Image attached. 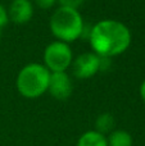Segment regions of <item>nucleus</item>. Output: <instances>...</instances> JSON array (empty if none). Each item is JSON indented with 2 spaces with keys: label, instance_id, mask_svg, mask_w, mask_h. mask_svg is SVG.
<instances>
[{
  "label": "nucleus",
  "instance_id": "obj_1",
  "mask_svg": "<svg viewBox=\"0 0 145 146\" xmlns=\"http://www.w3.org/2000/svg\"><path fill=\"white\" fill-rule=\"evenodd\" d=\"M89 40L96 55L110 58L127 50L131 44V32L120 21L103 19L91 27Z\"/></svg>",
  "mask_w": 145,
  "mask_h": 146
},
{
  "label": "nucleus",
  "instance_id": "obj_2",
  "mask_svg": "<svg viewBox=\"0 0 145 146\" xmlns=\"http://www.w3.org/2000/svg\"><path fill=\"white\" fill-rule=\"evenodd\" d=\"M50 31L58 41L68 44L77 40L84 32V19L74 8L59 7L50 18Z\"/></svg>",
  "mask_w": 145,
  "mask_h": 146
},
{
  "label": "nucleus",
  "instance_id": "obj_3",
  "mask_svg": "<svg viewBox=\"0 0 145 146\" xmlns=\"http://www.w3.org/2000/svg\"><path fill=\"white\" fill-rule=\"evenodd\" d=\"M50 72L44 64L30 63L19 71L15 80L18 92L27 99H35L48 91Z\"/></svg>",
  "mask_w": 145,
  "mask_h": 146
},
{
  "label": "nucleus",
  "instance_id": "obj_4",
  "mask_svg": "<svg viewBox=\"0 0 145 146\" xmlns=\"http://www.w3.org/2000/svg\"><path fill=\"white\" fill-rule=\"evenodd\" d=\"M73 54L68 44L63 41H53L44 50V66L49 72H66L68 67L72 66Z\"/></svg>",
  "mask_w": 145,
  "mask_h": 146
},
{
  "label": "nucleus",
  "instance_id": "obj_5",
  "mask_svg": "<svg viewBox=\"0 0 145 146\" xmlns=\"http://www.w3.org/2000/svg\"><path fill=\"white\" fill-rule=\"evenodd\" d=\"M73 74L80 80H86L92 77L100 71V56L95 53L80 54L72 62Z\"/></svg>",
  "mask_w": 145,
  "mask_h": 146
},
{
  "label": "nucleus",
  "instance_id": "obj_6",
  "mask_svg": "<svg viewBox=\"0 0 145 146\" xmlns=\"http://www.w3.org/2000/svg\"><path fill=\"white\" fill-rule=\"evenodd\" d=\"M72 81L66 72H53L50 73L48 91L57 100H67L72 95Z\"/></svg>",
  "mask_w": 145,
  "mask_h": 146
},
{
  "label": "nucleus",
  "instance_id": "obj_7",
  "mask_svg": "<svg viewBox=\"0 0 145 146\" xmlns=\"http://www.w3.org/2000/svg\"><path fill=\"white\" fill-rule=\"evenodd\" d=\"M33 7L31 0H12L8 9V17L14 23H27L32 18Z\"/></svg>",
  "mask_w": 145,
  "mask_h": 146
},
{
  "label": "nucleus",
  "instance_id": "obj_8",
  "mask_svg": "<svg viewBox=\"0 0 145 146\" xmlns=\"http://www.w3.org/2000/svg\"><path fill=\"white\" fill-rule=\"evenodd\" d=\"M77 146H108L107 137L95 129L86 131L77 140Z\"/></svg>",
  "mask_w": 145,
  "mask_h": 146
},
{
  "label": "nucleus",
  "instance_id": "obj_9",
  "mask_svg": "<svg viewBox=\"0 0 145 146\" xmlns=\"http://www.w3.org/2000/svg\"><path fill=\"white\" fill-rule=\"evenodd\" d=\"M108 146H132L134 139L125 129H114L107 137Z\"/></svg>",
  "mask_w": 145,
  "mask_h": 146
},
{
  "label": "nucleus",
  "instance_id": "obj_10",
  "mask_svg": "<svg viewBox=\"0 0 145 146\" xmlns=\"http://www.w3.org/2000/svg\"><path fill=\"white\" fill-rule=\"evenodd\" d=\"M116 119L110 113H102L95 119V131L102 135H107L114 131Z\"/></svg>",
  "mask_w": 145,
  "mask_h": 146
},
{
  "label": "nucleus",
  "instance_id": "obj_11",
  "mask_svg": "<svg viewBox=\"0 0 145 146\" xmlns=\"http://www.w3.org/2000/svg\"><path fill=\"white\" fill-rule=\"evenodd\" d=\"M61 3V7H68V8H77L85 1V0H58Z\"/></svg>",
  "mask_w": 145,
  "mask_h": 146
},
{
  "label": "nucleus",
  "instance_id": "obj_12",
  "mask_svg": "<svg viewBox=\"0 0 145 146\" xmlns=\"http://www.w3.org/2000/svg\"><path fill=\"white\" fill-rule=\"evenodd\" d=\"M58 0H35V4L41 9H50Z\"/></svg>",
  "mask_w": 145,
  "mask_h": 146
},
{
  "label": "nucleus",
  "instance_id": "obj_13",
  "mask_svg": "<svg viewBox=\"0 0 145 146\" xmlns=\"http://www.w3.org/2000/svg\"><path fill=\"white\" fill-rule=\"evenodd\" d=\"M9 21V17H8V10L5 9V7L3 4H0V28L3 26H5Z\"/></svg>",
  "mask_w": 145,
  "mask_h": 146
},
{
  "label": "nucleus",
  "instance_id": "obj_14",
  "mask_svg": "<svg viewBox=\"0 0 145 146\" xmlns=\"http://www.w3.org/2000/svg\"><path fill=\"white\" fill-rule=\"evenodd\" d=\"M140 96H141V99H143V101L145 103V80L140 85Z\"/></svg>",
  "mask_w": 145,
  "mask_h": 146
},
{
  "label": "nucleus",
  "instance_id": "obj_15",
  "mask_svg": "<svg viewBox=\"0 0 145 146\" xmlns=\"http://www.w3.org/2000/svg\"><path fill=\"white\" fill-rule=\"evenodd\" d=\"M0 38H1V30H0Z\"/></svg>",
  "mask_w": 145,
  "mask_h": 146
}]
</instances>
